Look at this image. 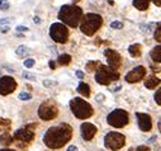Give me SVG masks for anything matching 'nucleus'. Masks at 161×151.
Segmentation results:
<instances>
[{
    "mask_svg": "<svg viewBox=\"0 0 161 151\" xmlns=\"http://www.w3.org/2000/svg\"><path fill=\"white\" fill-rule=\"evenodd\" d=\"M72 137V127L67 123H60L57 126L50 127L45 136L43 142L50 149H61L67 144Z\"/></svg>",
    "mask_w": 161,
    "mask_h": 151,
    "instance_id": "obj_1",
    "label": "nucleus"
},
{
    "mask_svg": "<svg viewBox=\"0 0 161 151\" xmlns=\"http://www.w3.org/2000/svg\"><path fill=\"white\" fill-rule=\"evenodd\" d=\"M81 17L83 10L76 5H63L59 11V19L62 22V24L69 25L71 28H75L79 25Z\"/></svg>",
    "mask_w": 161,
    "mask_h": 151,
    "instance_id": "obj_2",
    "label": "nucleus"
},
{
    "mask_svg": "<svg viewBox=\"0 0 161 151\" xmlns=\"http://www.w3.org/2000/svg\"><path fill=\"white\" fill-rule=\"evenodd\" d=\"M80 22H81L80 23V29H81V32L86 36H93L102 27L103 18L99 14H95V13H88V14L81 17V20Z\"/></svg>",
    "mask_w": 161,
    "mask_h": 151,
    "instance_id": "obj_3",
    "label": "nucleus"
},
{
    "mask_svg": "<svg viewBox=\"0 0 161 151\" xmlns=\"http://www.w3.org/2000/svg\"><path fill=\"white\" fill-rule=\"evenodd\" d=\"M70 108H71V112L72 114L79 118V119H88L93 116L94 111H93V107L85 102L81 98H74L70 102Z\"/></svg>",
    "mask_w": 161,
    "mask_h": 151,
    "instance_id": "obj_4",
    "label": "nucleus"
},
{
    "mask_svg": "<svg viewBox=\"0 0 161 151\" xmlns=\"http://www.w3.org/2000/svg\"><path fill=\"white\" fill-rule=\"evenodd\" d=\"M13 142H14L19 149H27L31 142L34 140V130L33 126H25L17 130L13 135Z\"/></svg>",
    "mask_w": 161,
    "mask_h": 151,
    "instance_id": "obj_5",
    "label": "nucleus"
},
{
    "mask_svg": "<svg viewBox=\"0 0 161 151\" xmlns=\"http://www.w3.org/2000/svg\"><path fill=\"white\" fill-rule=\"evenodd\" d=\"M119 79V74L117 70H113L112 67L105 66V65H99L95 70V80L100 85H109L113 81Z\"/></svg>",
    "mask_w": 161,
    "mask_h": 151,
    "instance_id": "obj_6",
    "label": "nucleus"
},
{
    "mask_svg": "<svg viewBox=\"0 0 161 151\" xmlns=\"http://www.w3.org/2000/svg\"><path fill=\"white\" fill-rule=\"evenodd\" d=\"M107 122H108V125L112 126V127L122 128V127L128 125L129 116H128V113L124 111V109H115V111H113L112 113L108 114V117H107Z\"/></svg>",
    "mask_w": 161,
    "mask_h": 151,
    "instance_id": "obj_7",
    "label": "nucleus"
},
{
    "mask_svg": "<svg viewBox=\"0 0 161 151\" xmlns=\"http://www.w3.org/2000/svg\"><path fill=\"white\" fill-rule=\"evenodd\" d=\"M104 145L107 149L117 151L126 145V136L119 132H109L104 137Z\"/></svg>",
    "mask_w": 161,
    "mask_h": 151,
    "instance_id": "obj_8",
    "label": "nucleus"
},
{
    "mask_svg": "<svg viewBox=\"0 0 161 151\" xmlns=\"http://www.w3.org/2000/svg\"><path fill=\"white\" fill-rule=\"evenodd\" d=\"M57 114H59V108L53 100H46L38 108V116L43 121H51L53 118H56Z\"/></svg>",
    "mask_w": 161,
    "mask_h": 151,
    "instance_id": "obj_9",
    "label": "nucleus"
},
{
    "mask_svg": "<svg viewBox=\"0 0 161 151\" xmlns=\"http://www.w3.org/2000/svg\"><path fill=\"white\" fill-rule=\"evenodd\" d=\"M50 36L57 43H66L69 39V29L62 23H53L50 27Z\"/></svg>",
    "mask_w": 161,
    "mask_h": 151,
    "instance_id": "obj_10",
    "label": "nucleus"
},
{
    "mask_svg": "<svg viewBox=\"0 0 161 151\" xmlns=\"http://www.w3.org/2000/svg\"><path fill=\"white\" fill-rule=\"evenodd\" d=\"M17 88L15 80L11 76H2L0 78V94L2 95H8L13 93Z\"/></svg>",
    "mask_w": 161,
    "mask_h": 151,
    "instance_id": "obj_11",
    "label": "nucleus"
},
{
    "mask_svg": "<svg viewBox=\"0 0 161 151\" xmlns=\"http://www.w3.org/2000/svg\"><path fill=\"white\" fill-rule=\"evenodd\" d=\"M104 55L107 57V61H108V66L112 67L113 70H118L120 64H122V57H120V55L112 48H107L104 51Z\"/></svg>",
    "mask_w": 161,
    "mask_h": 151,
    "instance_id": "obj_12",
    "label": "nucleus"
},
{
    "mask_svg": "<svg viewBox=\"0 0 161 151\" xmlns=\"http://www.w3.org/2000/svg\"><path fill=\"white\" fill-rule=\"evenodd\" d=\"M146 75V69L143 66H136L135 69H132V70L126 75V81L127 83H138L140 80H142Z\"/></svg>",
    "mask_w": 161,
    "mask_h": 151,
    "instance_id": "obj_13",
    "label": "nucleus"
},
{
    "mask_svg": "<svg viewBox=\"0 0 161 151\" xmlns=\"http://www.w3.org/2000/svg\"><path fill=\"white\" fill-rule=\"evenodd\" d=\"M136 117H137L138 127H140L141 131H143V132L151 131V128H152V121H151V117H150L149 114L137 112V113H136Z\"/></svg>",
    "mask_w": 161,
    "mask_h": 151,
    "instance_id": "obj_14",
    "label": "nucleus"
},
{
    "mask_svg": "<svg viewBox=\"0 0 161 151\" xmlns=\"http://www.w3.org/2000/svg\"><path fill=\"white\" fill-rule=\"evenodd\" d=\"M80 130H81V136H83V139L85 141H91L93 137L95 136L97 132H98L97 127L94 125H91V123H89V122L83 123L81 127H80Z\"/></svg>",
    "mask_w": 161,
    "mask_h": 151,
    "instance_id": "obj_15",
    "label": "nucleus"
},
{
    "mask_svg": "<svg viewBox=\"0 0 161 151\" xmlns=\"http://www.w3.org/2000/svg\"><path fill=\"white\" fill-rule=\"evenodd\" d=\"M157 85H160V79L156 76H149L145 80V87L149 88V89H155Z\"/></svg>",
    "mask_w": 161,
    "mask_h": 151,
    "instance_id": "obj_16",
    "label": "nucleus"
},
{
    "mask_svg": "<svg viewBox=\"0 0 161 151\" xmlns=\"http://www.w3.org/2000/svg\"><path fill=\"white\" fill-rule=\"evenodd\" d=\"M150 2L151 0H133V7L136 9L143 11V10H147L149 9V5H150Z\"/></svg>",
    "mask_w": 161,
    "mask_h": 151,
    "instance_id": "obj_17",
    "label": "nucleus"
},
{
    "mask_svg": "<svg viewBox=\"0 0 161 151\" xmlns=\"http://www.w3.org/2000/svg\"><path fill=\"white\" fill-rule=\"evenodd\" d=\"M128 52L132 57H140L141 56V53H142V47L141 45L138 43H135V45H131L128 47Z\"/></svg>",
    "mask_w": 161,
    "mask_h": 151,
    "instance_id": "obj_18",
    "label": "nucleus"
},
{
    "mask_svg": "<svg viewBox=\"0 0 161 151\" xmlns=\"http://www.w3.org/2000/svg\"><path fill=\"white\" fill-rule=\"evenodd\" d=\"M77 93L79 94H81L83 97H85V98H89L90 97V87L88 85V84H85V83H80L79 85H77Z\"/></svg>",
    "mask_w": 161,
    "mask_h": 151,
    "instance_id": "obj_19",
    "label": "nucleus"
},
{
    "mask_svg": "<svg viewBox=\"0 0 161 151\" xmlns=\"http://www.w3.org/2000/svg\"><path fill=\"white\" fill-rule=\"evenodd\" d=\"M150 56H151V59H152L155 62H161V46H160V45L151 50Z\"/></svg>",
    "mask_w": 161,
    "mask_h": 151,
    "instance_id": "obj_20",
    "label": "nucleus"
},
{
    "mask_svg": "<svg viewBox=\"0 0 161 151\" xmlns=\"http://www.w3.org/2000/svg\"><path fill=\"white\" fill-rule=\"evenodd\" d=\"M0 144L4 145V146H9V145L13 144V139L9 135V132H4L3 135H0Z\"/></svg>",
    "mask_w": 161,
    "mask_h": 151,
    "instance_id": "obj_21",
    "label": "nucleus"
},
{
    "mask_svg": "<svg viewBox=\"0 0 161 151\" xmlns=\"http://www.w3.org/2000/svg\"><path fill=\"white\" fill-rule=\"evenodd\" d=\"M59 64L62 65V66H67L70 62H71V56L67 53H63V55H60L59 56Z\"/></svg>",
    "mask_w": 161,
    "mask_h": 151,
    "instance_id": "obj_22",
    "label": "nucleus"
},
{
    "mask_svg": "<svg viewBox=\"0 0 161 151\" xmlns=\"http://www.w3.org/2000/svg\"><path fill=\"white\" fill-rule=\"evenodd\" d=\"M0 131H4V132L10 131V121L9 119L0 118Z\"/></svg>",
    "mask_w": 161,
    "mask_h": 151,
    "instance_id": "obj_23",
    "label": "nucleus"
},
{
    "mask_svg": "<svg viewBox=\"0 0 161 151\" xmlns=\"http://www.w3.org/2000/svg\"><path fill=\"white\" fill-rule=\"evenodd\" d=\"M31 51H29V48L28 47H25V46H19L17 50H15V53L18 55V56H20V57H24L25 55H28Z\"/></svg>",
    "mask_w": 161,
    "mask_h": 151,
    "instance_id": "obj_24",
    "label": "nucleus"
},
{
    "mask_svg": "<svg viewBox=\"0 0 161 151\" xmlns=\"http://www.w3.org/2000/svg\"><path fill=\"white\" fill-rule=\"evenodd\" d=\"M99 65H100V64H99L98 61H90V62L86 64V70H88L89 73H93V71L97 70V67H98Z\"/></svg>",
    "mask_w": 161,
    "mask_h": 151,
    "instance_id": "obj_25",
    "label": "nucleus"
},
{
    "mask_svg": "<svg viewBox=\"0 0 161 151\" xmlns=\"http://www.w3.org/2000/svg\"><path fill=\"white\" fill-rule=\"evenodd\" d=\"M18 98H19L20 100H31V99H32V95H31L29 93H24V91H22V93L18 95Z\"/></svg>",
    "mask_w": 161,
    "mask_h": 151,
    "instance_id": "obj_26",
    "label": "nucleus"
},
{
    "mask_svg": "<svg viewBox=\"0 0 161 151\" xmlns=\"http://www.w3.org/2000/svg\"><path fill=\"white\" fill-rule=\"evenodd\" d=\"M111 27H112L113 29H122L123 28V23L122 22H112Z\"/></svg>",
    "mask_w": 161,
    "mask_h": 151,
    "instance_id": "obj_27",
    "label": "nucleus"
},
{
    "mask_svg": "<svg viewBox=\"0 0 161 151\" xmlns=\"http://www.w3.org/2000/svg\"><path fill=\"white\" fill-rule=\"evenodd\" d=\"M155 39L157 42H161V28H160V23H157V29L155 32Z\"/></svg>",
    "mask_w": 161,
    "mask_h": 151,
    "instance_id": "obj_28",
    "label": "nucleus"
},
{
    "mask_svg": "<svg viewBox=\"0 0 161 151\" xmlns=\"http://www.w3.org/2000/svg\"><path fill=\"white\" fill-rule=\"evenodd\" d=\"M22 76H23L24 79H27V80H36V76L32 75V74H29L28 71H24V73L22 74Z\"/></svg>",
    "mask_w": 161,
    "mask_h": 151,
    "instance_id": "obj_29",
    "label": "nucleus"
},
{
    "mask_svg": "<svg viewBox=\"0 0 161 151\" xmlns=\"http://www.w3.org/2000/svg\"><path fill=\"white\" fill-rule=\"evenodd\" d=\"M155 100H156V103H157L159 105H161V89H159V90L156 91V94H155Z\"/></svg>",
    "mask_w": 161,
    "mask_h": 151,
    "instance_id": "obj_30",
    "label": "nucleus"
},
{
    "mask_svg": "<svg viewBox=\"0 0 161 151\" xmlns=\"http://www.w3.org/2000/svg\"><path fill=\"white\" fill-rule=\"evenodd\" d=\"M33 65H34V60H33V59H27V60H24V66H25V67L29 69V67H32Z\"/></svg>",
    "mask_w": 161,
    "mask_h": 151,
    "instance_id": "obj_31",
    "label": "nucleus"
},
{
    "mask_svg": "<svg viewBox=\"0 0 161 151\" xmlns=\"http://www.w3.org/2000/svg\"><path fill=\"white\" fill-rule=\"evenodd\" d=\"M136 151H151V150H150V147H149V146H145V145H142V146H138V147L136 149Z\"/></svg>",
    "mask_w": 161,
    "mask_h": 151,
    "instance_id": "obj_32",
    "label": "nucleus"
},
{
    "mask_svg": "<svg viewBox=\"0 0 161 151\" xmlns=\"http://www.w3.org/2000/svg\"><path fill=\"white\" fill-rule=\"evenodd\" d=\"M17 31H18V32H27V31H28V27L18 25V27H17Z\"/></svg>",
    "mask_w": 161,
    "mask_h": 151,
    "instance_id": "obj_33",
    "label": "nucleus"
},
{
    "mask_svg": "<svg viewBox=\"0 0 161 151\" xmlns=\"http://www.w3.org/2000/svg\"><path fill=\"white\" fill-rule=\"evenodd\" d=\"M53 84H56V81H53V80H45L43 81V85H46V87H50V85H53Z\"/></svg>",
    "mask_w": 161,
    "mask_h": 151,
    "instance_id": "obj_34",
    "label": "nucleus"
},
{
    "mask_svg": "<svg viewBox=\"0 0 161 151\" xmlns=\"http://www.w3.org/2000/svg\"><path fill=\"white\" fill-rule=\"evenodd\" d=\"M9 27L8 25H4V27H0V32H2V33H7V32H9Z\"/></svg>",
    "mask_w": 161,
    "mask_h": 151,
    "instance_id": "obj_35",
    "label": "nucleus"
},
{
    "mask_svg": "<svg viewBox=\"0 0 161 151\" xmlns=\"http://www.w3.org/2000/svg\"><path fill=\"white\" fill-rule=\"evenodd\" d=\"M0 9H2V10H8L9 9V4L8 3H5V4L3 3L2 5H0Z\"/></svg>",
    "mask_w": 161,
    "mask_h": 151,
    "instance_id": "obj_36",
    "label": "nucleus"
},
{
    "mask_svg": "<svg viewBox=\"0 0 161 151\" xmlns=\"http://www.w3.org/2000/svg\"><path fill=\"white\" fill-rule=\"evenodd\" d=\"M76 76H77L79 79H84V73L80 71V70H77V71H76Z\"/></svg>",
    "mask_w": 161,
    "mask_h": 151,
    "instance_id": "obj_37",
    "label": "nucleus"
},
{
    "mask_svg": "<svg viewBox=\"0 0 161 151\" xmlns=\"http://www.w3.org/2000/svg\"><path fill=\"white\" fill-rule=\"evenodd\" d=\"M48 65H50V67L52 69V70H55V67H56V64H55V62H53V61H50Z\"/></svg>",
    "mask_w": 161,
    "mask_h": 151,
    "instance_id": "obj_38",
    "label": "nucleus"
},
{
    "mask_svg": "<svg viewBox=\"0 0 161 151\" xmlns=\"http://www.w3.org/2000/svg\"><path fill=\"white\" fill-rule=\"evenodd\" d=\"M9 23V19L8 18H4V19H0V24H7Z\"/></svg>",
    "mask_w": 161,
    "mask_h": 151,
    "instance_id": "obj_39",
    "label": "nucleus"
},
{
    "mask_svg": "<svg viewBox=\"0 0 161 151\" xmlns=\"http://www.w3.org/2000/svg\"><path fill=\"white\" fill-rule=\"evenodd\" d=\"M67 151H77V147H76V146H70V147L67 149Z\"/></svg>",
    "mask_w": 161,
    "mask_h": 151,
    "instance_id": "obj_40",
    "label": "nucleus"
},
{
    "mask_svg": "<svg viewBox=\"0 0 161 151\" xmlns=\"http://www.w3.org/2000/svg\"><path fill=\"white\" fill-rule=\"evenodd\" d=\"M33 20H34V23H37V24L41 23V19H39V17H34V18H33Z\"/></svg>",
    "mask_w": 161,
    "mask_h": 151,
    "instance_id": "obj_41",
    "label": "nucleus"
},
{
    "mask_svg": "<svg viewBox=\"0 0 161 151\" xmlns=\"http://www.w3.org/2000/svg\"><path fill=\"white\" fill-rule=\"evenodd\" d=\"M154 3H155V5L161 7V0H154Z\"/></svg>",
    "mask_w": 161,
    "mask_h": 151,
    "instance_id": "obj_42",
    "label": "nucleus"
},
{
    "mask_svg": "<svg viewBox=\"0 0 161 151\" xmlns=\"http://www.w3.org/2000/svg\"><path fill=\"white\" fill-rule=\"evenodd\" d=\"M0 151H15V150H13V149H2Z\"/></svg>",
    "mask_w": 161,
    "mask_h": 151,
    "instance_id": "obj_43",
    "label": "nucleus"
},
{
    "mask_svg": "<svg viewBox=\"0 0 161 151\" xmlns=\"http://www.w3.org/2000/svg\"><path fill=\"white\" fill-rule=\"evenodd\" d=\"M156 140V136H154V137H151V139H150V142H154Z\"/></svg>",
    "mask_w": 161,
    "mask_h": 151,
    "instance_id": "obj_44",
    "label": "nucleus"
},
{
    "mask_svg": "<svg viewBox=\"0 0 161 151\" xmlns=\"http://www.w3.org/2000/svg\"><path fill=\"white\" fill-rule=\"evenodd\" d=\"M4 2H5V0H0V5H2V4L4 3Z\"/></svg>",
    "mask_w": 161,
    "mask_h": 151,
    "instance_id": "obj_45",
    "label": "nucleus"
},
{
    "mask_svg": "<svg viewBox=\"0 0 161 151\" xmlns=\"http://www.w3.org/2000/svg\"><path fill=\"white\" fill-rule=\"evenodd\" d=\"M74 2H80V0H74Z\"/></svg>",
    "mask_w": 161,
    "mask_h": 151,
    "instance_id": "obj_46",
    "label": "nucleus"
}]
</instances>
